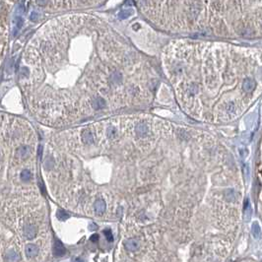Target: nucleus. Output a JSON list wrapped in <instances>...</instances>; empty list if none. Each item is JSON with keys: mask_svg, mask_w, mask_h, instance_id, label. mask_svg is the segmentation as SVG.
Listing matches in <instances>:
<instances>
[{"mask_svg": "<svg viewBox=\"0 0 262 262\" xmlns=\"http://www.w3.org/2000/svg\"><path fill=\"white\" fill-rule=\"evenodd\" d=\"M26 254H27L28 257H34L37 252H39V248H37V246L36 245V244H33V243H29L26 245Z\"/></svg>", "mask_w": 262, "mask_h": 262, "instance_id": "20e7f679", "label": "nucleus"}, {"mask_svg": "<svg viewBox=\"0 0 262 262\" xmlns=\"http://www.w3.org/2000/svg\"><path fill=\"white\" fill-rule=\"evenodd\" d=\"M56 217L60 221H65L69 218V214H67V213L63 211V210H58L56 213Z\"/></svg>", "mask_w": 262, "mask_h": 262, "instance_id": "4468645a", "label": "nucleus"}, {"mask_svg": "<svg viewBox=\"0 0 262 262\" xmlns=\"http://www.w3.org/2000/svg\"><path fill=\"white\" fill-rule=\"evenodd\" d=\"M39 18V14H37V13H32V15L30 16V19H31V21H37V19Z\"/></svg>", "mask_w": 262, "mask_h": 262, "instance_id": "6ab92c4d", "label": "nucleus"}, {"mask_svg": "<svg viewBox=\"0 0 262 262\" xmlns=\"http://www.w3.org/2000/svg\"><path fill=\"white\" fill-rule=\"evenodd\" d=\"M103 234H105L106 240H108V241L113 240V237H112V233H111V230H105V231H103Z\"/></svg>", "mask_w": 262, "mask_h": 262, "instance_id": "f3484780", "label": "nucleus"}, {"mask_svg": "<svg viewBox=\"0 0 262 262\" xmlns=\"http://www.w3.org/2000/svg\"><path fill=\"white\" fill-rule=\"evenodd\" d=\"M32 177H33V174H32V172L30 171H28V169H24V171L21 172V178H22V180L29 181Z\"/></svg>", "mask_w": 262, "mask_h": 262, "instance_id": "ddd939ff", "label": "nucleus"}, {"mask_svg": "<svg viewBox=\"0 0 262 262\" xmlns=\"http://www.w3.org/2000/svg\"><path fill=\"white\" fill-rule=\"evenodd\" d=\"M251 233L253 235V238H254L255 240H259V238H261V229H260V226H259V224L257 222H254V223L252 224Z\"/></svg>", "mask_w": 262, "mask_h": 262, "instance_id": "1a4fd4ad", "label": "nucleus"}, {"mask_svg": "<svg viewBox=\"0 0 262 262\" xmlns=\"http://www.w3.org/2000/svg\"><path fill=\"white\" fill-rule=\"evenodd\" d=\"M95 210H96L97 214H103L106 211V203L103 199H99L95 202Z\"/></svg>", "mask_w": 262, "mask_h": 262, "instance_id": "6e6552de", "label": "nucleus"}, {"mask_svg": "<svg viewBox=\"0 0 262 262\" xmlns=\"http://www.w3.org/2000/svg\"><path fill=\"white\" fill-rule=\"evenodd\" d=\"M124 245L126 247V249L129 250V251H136L140 247V243L136 238H129V240H125Z\"/></svg>", "mask_w": 262, "mask_h": 262, "instance_id": "f257e3e1", "label": "nucleus"}, {"mask_svg": "<svg viewBox=\"0 0 262 262\" xmlns=\"http://www.w3.org/2000/svg\"><path fill=\"white\" fill-rule=\"evenodd\" d=\"M108 136H109V138H113V137H116V136L117 130H116V127H113V126H109V128H108Z\"/></svg>", "mask_w": 262, "mask_h": 262, "instance_id": "2eb2a0df", "label": "nucleus"}, {"mask_svg": "<svg viewBox=\"0 0 262 262\" xmlns=\"http://www.w3.org/2000/svg\"><path fill=\"white\" fill-rule=\"evenodd\" d=\"M21 257H20L19 253L15 250H10L6 254V261L7 262H19Z\"/></svg>", "mask_w": 262, "mask_h": 262, "instance_id": "0eeeda50", "label": "nucleus"}, {"mask_svg": "<svg viewBox=\"0 0 262 262\" xmlns=\"http://www.w3.org/2000/svg\"><path fill=\"white\" fill-rule=\"evenodd\" d=\"M16 26L18 29H21V27L23 26V20L20 18V17H17L16 18Z\"/></svg>", "mask_w": 262, "mask_h": 262, "instance_id": "a211bd4d", "label": "nucleus"}, {"mask_svg": "<svg viewBox=\"0 0 262 262\" xmlns=\"http://www.w3.org/2000/svg\"><path fill=\"white\" fill-rule=\"evenodd\" d=\"M255 88V81L252 78H246L243 83V89L245 92H251Z\"/></svg>", "mask_w": 262, "mask_h": 262, "instance_id": "423d86ee", "label": "nucleus"}, {"mask_svg": "<svg viewBox=\"0 0 262 262\" xmlns=\"http://www.w3.org/2000/svg\"><path fill=\"white\" fill-rule=\"evenodd\" d=\"M91 240L94 241V243H96V241L99 240V235H93L91 237Z\"/></svg>", "mask_w": 262, "mask_h": 262, "instance_id": "aec40b11", "label": "nucleus"}, {"mask_svg": "<svg viewBox=\"0 0 262 262\" xmlns=\"http://www.w3.org/2000/svg\"><path fill=\"white\" fill-rule=\"evenodd\" d=\"M243 213H244V220L249 221L251 217V206L248 198H245L243 202Z\"/></svg>", "mask_w": 262, "mask_h": 262, "instance_id": "39448f33", "label": "nucleus"}, {"mask_svg": "<svg viewBox=\"0 0 262 262\" xmlns=\"http://www.w3.org/2000/svg\"><path fill=\"white\" fill-rule=\"evenodd\" d=\"M82 139L87 144H91L94 142V136L90 131H85L82 135Z\"/></svg>", "mask_w": 262, "mask_h": 262, "instance_id": "f8f14e48", "label": "nucleus"}, {"mask_svg": "<svg viewBox=\"0 0 262 262\" xmlns=\"http://www.w3.org/2000/svg\"><path fill=\"white\" fill-rule=\"evenodd\" d=\"M132 14V11L131 10H125V11H122V12H120L118 14V17L120 19H124V18H127V17L129 15H131Z\"/></svg>", "mask_w": 262, "mask_h": 262, "instance_id": "dca6fc26", "label": "nucleus"}, {"mask_svg": "<svg viewBox=\"0 0 262 262\" xmlns=\"http://www.w3.org/2000/svg\"><path fill=\"white\" fill-rule=\"evenodd\" d=\"M135 131H136V133L139 135V136H145V135H147V133L149 132V128L146 124L141 123V124H138L136 126Z\"/></svg>", "mask_w": 262, "mask_h": 262, "instance_id": "9d476101", "label": "nucleus"}, {"mask_svg": "<svg viewBox=\"0 0 262 262\" xmlns=\"http://www.w3.org/2000/svg\"><path fill=\"white\" fill-rule=\"evenodd\" d=\"M105 106H106V102L102 98H97V99L94 100V103H93L94 109H102L103 108H105Z\"/></svg>", "mask_w": 262, "mask_h": 262, "instance_id": "9b49d317", "label": "nucleus"}, {"mask_svg": "<svg viewBox=\"0 0 262 262\" xmlns=\"http://www.w3.org/2000/svg\"><path fill=\"white\" fill-rule=\"evenodd\" d=\"M74 262H84V260H83V259H81V258H76L74 260Z\"/></svg>", "mask_w": 262, "mask_h": 262, "instance_id": "412c9836", "label": "nucleus"}, {"mask_svg": "<svg viewBox=\"0 0 262 262\" xmlns=\"http://www.w3.org/2000/svg\"><path fill=\"white\" fill-rule=\"evenodd\" d=\"M66 252L65 246L63 245V243L59 240H55L54 241V246H53V253L55 256H62L64 255Z\"/></svg>", "mask_w": 262, "mask_h": 262, "instance_id": "f03ea898", "label": "nucleus"}, {"mask_svg": "<svg viewBox=\"0 0 262 262\" xmlns=\"http://www.w3.org/2000/svg\"><path fill=\"white\" fill-rule=\"evenodd\" d=\"M24 235L27 238L31 240V238H34L36 237L37 230L33 225H26L25 228H24Z\"/></svg>", "mask_w": 262, "mask_h": 262, "instance_id": "7ed1b4c3", "label": "nucleus"}]
</instances>
